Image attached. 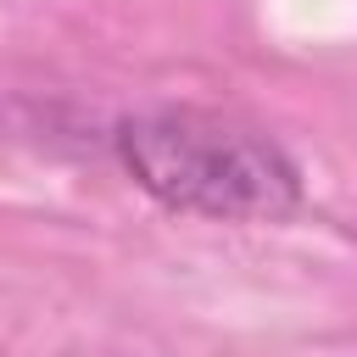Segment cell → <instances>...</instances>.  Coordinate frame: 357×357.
<instances>
[{
  "instance_id": "1",
  "label": "cell",
  "mask_w": 357,
  "mask_h": 357,
  "mask_svg": "<svg viewBox=\"0 0 357 357\" xmlns=\"http://www.w3.org/2000/svg\"><path fill=\"white\" fill-rule=\"evenodd\" d=\"M123 167L173 212L279 223L301 201L290 156L245 123L212 112H156L117 128Z\"/></svg>"
}]
</instances>
